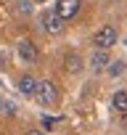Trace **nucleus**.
I'll return each instance as SVG.
<instances>
[{"instance_id":"nucleus-1","label":"nucleus","mask_w":127,"mask_h":135,"mask_svg":"<svg viewBox=\"0 0 127 135\" xmlns=\"http://www.w3.org/2000/svg\"><path fill=\"white\" fill-rule=\"evenodd\" d=\"M116 37H119L116 29H114L111 24H106V27H101V29L93 35V45H95L98 50H109V48L116 42Z\"/></svg>"},{"instance_id":"nucleus-7","label":"nucleus","mask_w":127,"mask_h":135,"mask_svg":"<svg viewBox=\"0 0 127 135\" xmlns=\"http://www.w3.org/2000/svg\"><path fill=\"white\" fill-rule=\"evenodd\" d=\"M19 56H21L27 64L37 61V48H35V42H32V40H21V42H19Z\"/></svg>"},{"instance_id":"nucleus-16","label":"nucleus","mask_w":127,"mask_h":135,"mask_svg":"<svg viewBox=\"0 0 127 135\" xmlns=\"http://www.w3.org/2000/svg\"><path fill=\"white\" fill-rule=\"evenodd\" d=\"M32 3H48V0H32Z\"/></svg>"},{"instance_id":"nucleus-5","label":"nucleus","mask_w":127,"mask_h":135,"mask_svg":"<svg viewBox=\"0 0 127 135\" xmlns=\"http://www.w3.org/2000/svg\"><path fill=\"white\" fill-rule=\"evenodd\" d=\"M16 88H19V93L21 95H35V90H37V80L32 77V74H21L19 77V82H16Z\"/></svg>"},{"instance_id":"nucleus-15","label":"nucleus","mask_w":127,"mask_h":135,"mask_svg":"<svg viewBox=\"0 0 127 135\" xmlns=\"http://www.w3.org/2000/svg\"><path fill=\"white\" fill-rule=\"evenodd\" d=\"M3 109H6V103H3V98H0V111H3Z\"/></svg>"},{"instance_id":"nucleus-14","label":"nucleus","mask_w":127,"mask_h":135,"mask_svg":"<svg viewBox=\"0 0 127 135\" xmlns=\"http://www.w3.org/2000/svg\"><path fill=\"white\" fill-rule=\"evenodd\" d=\"M27 135H42V132H40V130H32V132H27Z\"/></svg>"},{"instance_id":"nucleus-11","label":"nucleus","mask_w":127,"mask_h":135,"mask_svg":"<svg viewBox=\"0 0 127 135\" xmlns=\"http://www.w3.org/2000/svg\"><path fill=\"white\" fill-rule=\"evenodd\" d=\"M16 13L19 16H29L32 13V0H16Z\"/></svg>"},{"instance_id":"nucleus-3","label":"nucleus","mask_w":127,"mask_h":135,"mask_svg":"<svg viewBox=\"0 0 127 135\" xmlns=\"http://www.w3.org/2000/svg\"><path fill=\"white\" fill-rule=\"evenodd\" d=\"M40 24H42V29H45L48 35H61L64 29H66L64 19H61L56 11H53V13H50V11H48V13H42V16H40Z\"/></svg>"},{"instance_id":"nucleus-13","label":"nucleus","mask_w":127,"mask_h":135,"mask_svg":"<svg viewBox=\"0 0 127 135\" xmlns=\"http://www.w3.org/2000/svg\"><path fill=\"white\" fill-rule=\"evenodd\" d=\"M3 69H6V58L0 56V72H3Z\"/></svg>"},{"instance_id":"nucleus-10","label":"nucleus","mask_w":127,"mask_h":135,"mask_svg":"<svg viewBox=\"0 0 127 135\" xmlns=\"http://www.w3.org/2000/svg\"><path fill=\"white\" fill-rule=\"evenodd\" d=\"M106 69H109V74H111V77H119V74H124L127 64H124V61H114V64H109V66H106Z\"/></svg>"},{"instance_id":"nucleus-17","label":"nucleus","mask_w":127,"mask_h":135,"mask_svg":"<svg viewBox=\"0 0 127 135\" xmlns=\"http://www.w3.org/2000/svg\"><path fill=\"white\" fill-rule=\"evenodd\" d=\"M124 45H127V40H124Z\"/></svg>"},{"instance_id":"nucleus-4","label":"nucleus","mask_w":127,"mask_h":135,"mask_svg":"<svg viewBox=\"0 0 127 135\" xmlns=\"http://www.w3.org/2000/svg\"><path fill=\"white\" fill-rule=\"evenodd\" d=\"M80 6H82V0H58V3H56V13H58L64 21H69V19L77 16Z\"/></svg>"},{"instance_id":"nucleus-8","label":"nucleus","mask_w":127,"mask_h":135,"mask_svg":"<svg viewBox=\"0 0 127 135\" xmlns=\"http://www.w3.org/2000/svg\"><path fill=\"white\" fill-rule=\"evenodd\" d=\"M64 69L72 72V74H77L82 69V56L80 53H66V56H64Z\"/></svg>"},{"instance_id":"nucleus-9","label":"nucleus","mask_w":127,"mask_h":135,"mask_svg":"<svg viewBox=\"0 0 127 135\" xmlns=\"http://www.w3.org/2000/svg\"><path fill=\"white\" fill-rule=\"evenodd\" d=\"M111 106H114L116 111H127V93H124V90H116L114 98H111Z\"/></svg>"},{"instance_id":"nucleus-2","label":"nucleus","mask_w":127,"mask_h":135,"mask_svg":"<svg viewBox=\"0 0 127 135\" xmlns=\"http://www.w3.org/2000/svg\"><path fill=\"white\" fill-rule=\"evenodd\" d=\"M35 98L40 106H53L58 101V90L53 82H37V90H35Z\"/></svg>"},{"instance_id":"nucleus-6","label":"nucleus","mask_w":127,"mask_h":135,"mask_svg":"<svg viewBox=\"0 0 127 135\" xmlns=\"http://www.w3.org/2000/svg\"><path fill=\"white\" fill-rule=\"evenodd\" d=\"M109 64H111V61H109V53H106V50H98V48H95V53L90 56V69H93V72H103Z\"/></svg>"},{"instance_id":"nucleus-12","label":"nucleus","mask_w":127,"mask_h":135,"mask_svg":"<svg viewBox=\"0 0 127 135\" xmlns=\"http://www.w3.org/2000/svg\"><path fill=\"white\" fill-rule=\"evenodd\" d=\"M56 122H58V119H53V117H48V114H42V117H40V124H42V127H48V130H50Z\"/></svg>"}]
</instances>
